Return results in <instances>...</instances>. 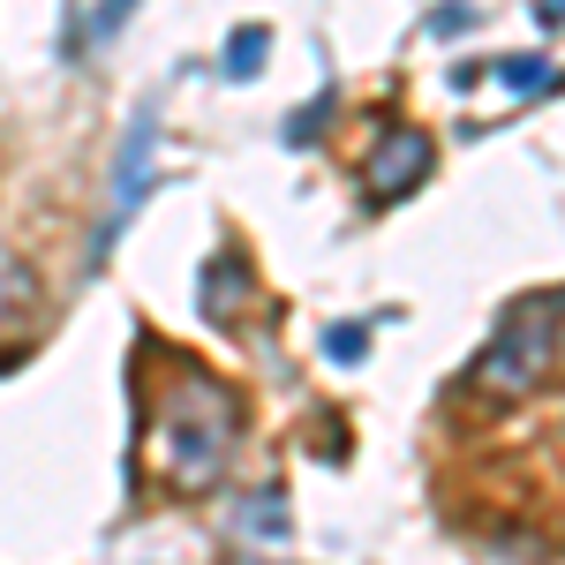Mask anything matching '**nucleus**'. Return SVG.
Masks as SVG:
<instances>
[{"label": "nucleus", "mask_w": 565, "mask_h": 565, "mask_svg": "<svg viewBox=\"0 0 565 565\" xmlns=\"http://www.w3.org/2000/svg\"><path fill=\"white\" fill-rule=\"evenodd\" d=\"M159 468L174 482H204L226 468V452H234V399L218 385H174L167 392V407H159Z\"/></svg>", "instance_id": "obj_1"}, {"label": "nucleus", "mask_w": 565, "mask_h": 565, "mask_svg": "<svg viewBox=\"0 0 565 565\" xmlns=\"http://www.w3.org/2000/svg\"><path fill=\"white\" fill-rule=\"evenodd\" d=\"M543 340H551V324L527 309V317H513L505 332H498V348L482 354V377L498 392H521V385H535V370H543Z\"/></svg>", "instance_id": "obj_2"}, {"label": "nucleus", "mask_w": 565, "mask_h": 565, "mask_svg": "<svg viewBox=\"0 0 565 565\" xmlns=\"http://www.w3.org/2000/svg\"><path fill=\"white\" fill-rule=\"evenodd\" d=\"M423 174H430V143L415 129H399L385 151L370 159V196H399V189H415Z\"/></svg>", "instance_id": "obj_3"}, {"label": "nucleus", "mask_w": 565, "mask_h": 565, "mask_svg": "<svg viewBox=\"0 0 565 565\" xmlns=\"http://www.w3.org/2000/svg\"><path fill=\"white\" fill-rule=\"evenodd\" d=\"M257 53H264V31H242V39H234V76H249Z\"/></svg>", "instance_id": "obj_4"}]
</instances>
